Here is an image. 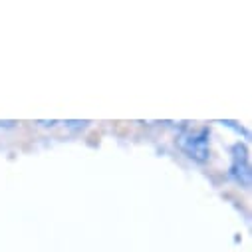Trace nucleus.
<instances>
[{"instance_id": "1", "label": "nucleus", "mask_w": 252, "mask_h": 252, "mask_svg": "<svg viewBox=\"0 0 252 252\" xmlns=\"http://www.w3.org/2000/svg\"><path fill=\"white\" fill-rule=\"evenodd\" d=\"M181 151L197 163H207L211 157V133L207 127H187L179 135Z\"/></svg>"}, {"instance_id": "2", "label": "nucleus", "mask_w": 252, "mask_h": 252, "mask_svg": "<svg viewBox=\"0 0 252 252\" xmlns=\"http://www.w3.org/2000/svg\"><path fill=\"white\" fill-rule=\"evenodd\" d=\"M232 177L236 183H240L244 189L250 187V161H248V149L244 145H234L232 149V167H230Z\"/></svg>"}, {"instance_id": "3", "label": "nucleus", "mask_w": 252, "mask_h": 252, "mask_svg": "<svg viewBox=\"0 0 252 252\" xmlns=\"http://www.w3.org/2000/svg\"><path fill=\"white\" fill-rule=\"evenodd\" d=\"M86 123H88V121H66L68 127H84Z\"/></svg>"}]
</instances>
